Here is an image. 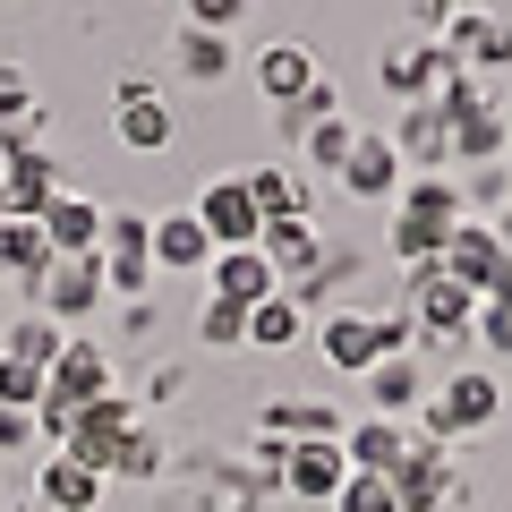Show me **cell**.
<instances>
[{"label":"cell","instance_id":"cell-38","mask_svg":"<svg viewBox=\"0 0 512 512\" xmlns=\"http://www.w3.org/2000/svg\"><path fill=\"white\" fill-rule=\"evenodd\" d=\"M470 9H478V0H427V18H444V26H453V18H470Z\"/></svg>","mask_w":512,"mask_h":512},{"label":"cell","instance_id":"cell-19","mask_svg":"<svg viewBox=\"0 0 512 512\" xmlns=\"http://www.w3.org/2000/svg\"><path fill=\"white\" fill-rule=\"evenodd\" d=\"M444 52H453L461 69H504V60H512V18H487V9H470V18L444 26Z\"/></svg>","mask_w":512,"mask_h":512},{"label":"cell","instance_id":"cell-12","mask_svg":"<svg viewBox=\"0 0 512 512\" xmlns=\"http://www.w3.org/2000/svg\"><path fill=\"white\" fill-rule=\"evenodd\" d=\"M359 384H367V419H419V402H427L419 350H410V359H376Z\"/></svg>","mask_w":512,"mask_h":512},{"label":"cell","instance_id":"cell-24","mask_svg":"<svg viewBox=\"0 0 512 512\" xmlns=\"http://www.w3.org/2000/svg\"><path fill=\"white\" fill-rule=\"evenodd\" d=\"M52 265L60 256H52V239H43V222H0V274H18L26 291H43Z\"/></svg>","mask_w":512,"mask_h":512},{"label":"cell","instance_id":"cell-17","mask_svg":"<svg viewBox=\"0 0 512 512\" xmlns=\"http://www.w3.org/2000/svg\"><path fill=\"white\" fill-rule=\"evenodd\" d=\"M410 444H419V436H410V419H359V427L342 436V453H350V470L393 478V470L410 461Z\"/></svg>","mask_w":512,"mask_h":512},{"label":"cell","instance_id":"cell-2","mask_svg":"<svg viewBox=\"0 0 512 512\" xmlns=\"http://www.w3.org/2000/svg\"><path fill=\"white\" fill-rule=\"evenodd\" d=\"M495 419H504V384H495L487 367H453V376L419 402V427H410V436L419 444H461V436H487Z\"/></svg>","mask_w":512,"mask_h":512},{"label":"cell","instance_id":"cell-16","mask_svg":"<svg viewBox=\"0 0 512 512\" xmlns=\"http://www.w3.org/2000/svg\"><path fill=\"white\" fill-rule=\"evenodd\" d=\"M205 274H214V299H231V308H265V299L282 291V274L265 265V248H222Z\"/></svg>","mask_w":512,"mask_h":512},{"label":"cell","instance_id":"cell-4","mask_svg":"<svg viewBox=\"0 0 512 512\" xmlns=\"http://www.w3.org/2000/svg\"><path fill=\"white\" fill-rule=\"evenodd\" d=\"M128 427H137V402H128V393H103V402H86V410H77V427H69V444H60V453L111 478V461H120Z\"/></svg>","mask_w":512,"mask_h":512},{"label":"cell","instance_id":"cell-39","mask_svg":"<svg viewBox=\"0 0 512 512\" xmlns=\"http://www.w3.org/2000/svg\"><path fill=\"white\" fill-rule=\"evenodd\" d=\"M9 154H18V146H0V180H9Z\"/></svg>","mask_w":512,"mask_h":512},{"label":"cell","instance_id":"cell-32","mask_svg":"<svg viewBox=\"0 0 512 512\" xmlns=\"http://www.w3.org/2000/svg\"><path fill=\"white\" fill-rule=\"evenodd\" d=\"M197 342H205V350L248 342V308H231V299H205V308H197Z\"/></svg>","mask_w":512,"mask_h":512},{"label":"cell","instance_id":"cell-1","mask_svg":"<svg viewBox=\"0 0 512 512\" xmlns=\"http://www.w3.org/2000/svg\"><path fill=\"white\" fill-rule=\"evenodd\" d=\"M470 222V197H461V180H444V171H419V180H402V197H393V256L402 265H436L444 239Z\"/></svg>","mask_w":512,"mask_h":512},{"label":"cell","instance_id":"cell-21","mask_svg":"<svg viewBox=\"0 0 512 512\" xmlns=\"http://www.w3.org/2000/svg\"><path fill=\"white\" fill-rule=\"evenodd\" d=\"M316 342H325V359L342 367V376H367V367L384 359V342H376V316H359V308H333Z\"/></svg>","mask_w":512,"mask_h":512},{"label":"cell","instance_id":"cell-22","mask_svg":"<svg viewBox=\"0 0 512 512\" xmlns=\"http://www.w3.org/2000/svg\"><path fill=\"white\" fill-rule=\"evenodd\" d=\"M393 146H402V163L444 171V163H453V120H444L436 103H410V111H402V128H393Z\"/></svg>","mask_w":512,"mask_h":512},{"label":"cell","instance_id":"cell-15","mask_svg":"<svg viewBox=\"0 0 512 512\" xmlns=\"http://www.w3.org/2000/svg\"><path fill=\"white\" fill-rule=\"evenodd\" d=\"M256 427H265L274 444H342L350 436V419L333 402H265V410H256Z\"/></svg>","mask_w":512,"mask_h":512},{"label":"cell","instance_id":"cell-13","mask_svg":"<svg viewBox=\"0 0 512 512\" xmlns=\"http://www.w3.org/2000/svg\"><path fill=\"white\" fill-rule=\"evenodd\" d=\"M342 188H350V197H367V205L402 197V146L376 137V128H359V146H350V163H342Z\"/></svg>","mask_w":512,"mask_h":512},{"label":"cell","instance_id":"cell-18","mask_svg":"<svg viewBox=\"0 0 512 512\" xmlns=\"http://www.w3.org/2000/svg\"><path fill=\"white\" fill-rule=\"evenodd\" d=\"M120 146H137V154L171 146V103L146 86V77H120Z\"/></svg>","mask_w":512,"mask_h":512},{"label":"cell","instance_id":"cell-33","mask_svg":"<svg viewBox=\"0 0 512 512\" xmlns=\"http://www.w3.org/2000/svg\"><path fill=\"white\" fill-rule=\"evenodd\" d=\"M0 410H43V367H26V359L0 350Z\"/></svg>","mask_w":512,"mask_h":512},{"label":"cell","instance_id":"cell-27","mask_svg":"<svg viewBox=\"0 0 512 512\" xmlns=\"http://www.w3.org/2000/svg\"><path fill=\"white\" fill-rule=\"evenodd\" d=\"M299 333H308V308H299L291 291H274L265 308H248V350H291Z\"/></svg>","mask_w":512,"mask_h":512},{"label":"cell","instance_id":"cell-29","mask_svg":"<svg viewBox=\"0 0 512 512\" xmlns=\"http://www.w3.org/2000/svg\"><path fill=\"white\" fill-rule=\"evenodd\" d=\"M248 180V197H256V214L274 222V214H308V180H291L282 163H265V171H239Z\"/></svg>","mask_w":512,"mask_h":512},{"label":"cell","instance_id":"cell-23","mask_svg":"<svg viewBox=\"0 0 512 512\" xmlns=\"http://www.w3.org/2000/svg\"><path fill=\"white\" fill-rule=\"evenodd\" d=\"M504 146H512V111H504V103H470V111L453 120V154H461V163L487 171Z\"/></svg>","mask_w":512,"mask_h":512},{"label":"cell","instance_id":"cell-26","mask_svg":"<svg viewBox=\"0 0 512 512\" xmlns=\"http://www.w3.org/2000/svg\"><path fill=\"white\" fill-rule=\"evenodd\" d=\"M171 60H180L188 86H214V77H231V35H214V26H180Z\"/></svg>","mask_w":512,"mask_h":512},{"label":"cell","instance_id":"cell-31","mask_svg":"<svg viewBox=\"0 0 512 512\" xmlns=\"http://www.w3.org/2000/svg\"><path fill=\"white\" fill-rule=\"evenodd\" d=\"M350 146H359V128H350L342 111H333V120H316V128H308V163H316V171H333V180H342Z\"/></svg>","mask_w":512,"mask_h":512},{"label":"cell","instance_id":"cell-35","mask_svg":"<svg viewBox=\"0 0 512 512\" xmlns=\"http://www.w3.org/2000/svg\"><path fill=\"white\" fill-rule=\"evenodd\" d=\"M470 333L495 350V359H512V299H478V325Z\"/></svg>","mask_w":512,"mask_h":512},{"label":"cell","instance_id":"cell-7","mask_svg":"<svg viewBox=\"0 0 512 512\" xmlns=\"http://www.w3.org/2000/svg\"><path fill=\"white\" fill-rule=\"evenodd\" d=\"M35 308L52 316L60 333H69L77 316H94V308H103V256H60L52 274H43V291H35Z\"/></svg>","mask_w":512,"mask_h":512},{"label":"cell","instance_id":"cell-14","mask_svg":"<svg viewBox=\"0 0 512 512\" xmlns=\"http://www.w3.org/2000/svg\"><path fill=\"white\" fill-rule=\"evenodd\" d=\"M43 239H52V256H103V205L77 197V188H60V197L43 205Z\"/></svg>","mask_w":512,"mask_h":512},{"label":"cell","instance_id":"cell-11","mask_svg":"<svg viewBox=\"0 0 512 512\" xmlns=\"http://www.w3.org/2000/svg\"><path fill=\"white\" fill-rule=\"evenodd\" d=\"M103 487H111V478L86 470V461H69V453H43L35 461V512H94Z\"/></svg>","mask_w":512,"mask_h":512},{"label":"cell","instance_id":"cell-37","mask_svg":"<svg viewBox=\"0 0 512 512\" xmlns=\"http://www.w3.org/2000/svg\"><path fill=\"white\" fill-rule=\"evenodd\" d=\"M231 18H248V0H188V26H214V35H231Z\"/></svg>","mask_w":512,"mask_h":512},{"label":"cell","instance_id":"cell-6","mask_svg":"<svg viewBox=\"0 0 512 512\" xmlns=\"http://www.w3.org/2000/svg\"><path fill=\"white\" fill-rule=\"evenodd\" d=\"M188 214L205 222V239H214V256H222V248H256V231H265V214H256L248 180H205Z\"/></svg>","mask_w":512,"mask_h":512},{"label":"cell","instance_id":"cell-10","mask_svg":"<svg viewBox=\"0 0 512 512\" xmlns=\"http://www.w3.org/2000/svg\"><path fill=\"white\" fill-rule=\"evenodd\" d=\"M60 197V171L43 146H18L9 154V180H0V222H43V205Z\"/></svg>","mask_w":512,"mask_h":512},{"label":"cell","instance_id":"cell-40","mask_svg":"<svg viewBox=\"0 0 512 512\" xmlns=\"http://www.w3.org/2000/svg\"><path fill=\"white\" fill-rule=\"evenodd\" d=\"M26 512H35V504H26Z\"/></svg>","mask_w":512,"mask_h":512},{"label":"cell","instance_id":"cell-8","mask_svg":"<svg viewBox=\"0 0 512 512\" xmlns=\"http://www.w3.org/2000/svg\"><path fill=\"white\" fill-rule=\"evenodd\" d=\"M342 478H350V453H342V444H282V495H291V504H325V512H333Z\"/></svg>","mask_w":512,"mask_h":512},{"label":"cell","instance_id":"cell-9","mask_svg":"<svg viewBox=\"0 0 512 512\" xmlns=\"http://www.w3.org/2000/svg\"><path fill=\"white\" fill-rule=\"evenodd\" d=\"M444 77H461V60L444 52V43H393V52H384V86L402 94V103H436Z\"/></svg>","mask_w":512,"mask_h":512},{"label":"cell","instance_id":"cell-34","mask_svg":"<svg viewBox=\"0 0 512 512\" xmlns=\"http://www.w3.org/2000/svg\"><path fill=\"white\" fill-rule=\"evenodd\" d=\"M333 512H402V504H393V478L350 470V478H342V495H333Z\"/></svg>","mask_w":512,"mask_h":512},{"label":"cell","instance_id":"cell-20","mask_svg":"<svg viewBox=\"0 0 512 512\" xmlns=\"http://www.w3.org/2000/svg\"><path fill=\"white\" fill-rule=\"evenodd\" d=\"M214 265V239L197 214H154V274H205Z\"/></svg>","mask_w":512,"mask_h":512},{"label":"cell","instance_id":"cell-36","mask_svg":"<svg viewBox=\"0 0 512 512\" xmlns=\"http://www.w3.org/2000/svg\"><path fill=\"white\" fill-rule=\"evenodd\" d=\"M35 444H43L35 410H0V453H35Z\"/></svg>","mask_w":512,"mask_h":512},{"label":"cell","instance_id":"cell-5","mask_svg":"<svg viewBox=\"0 0 512 512\" xmlns=\"http://www.w3.org/2000/svg\"><path fill=\"white\" fill-rule=\"evenodd\" d=\"M103 393H120V384H111V350H103V342H86V333H69V350H60L52 376H43V402L86 410V402H103Z\"/></svg>","mask_w":512,"mask_h":512},{"label":"cell","instance_id":"cell-28","mask_svg":"<svg viewBox=\"0 0 512 512\" xmlns=\"http://www.w3.org/2000/svg\"><path fill=\"white\" fill-rule=\"evenodd\" d=\"M0 350H9V359H26V367H43V376H52V359H60V350H69V333H60L52 325V316H18V325H9V333H0Z\"/></svg>","mask_w":512,"mask_h":512},{"label":"cell","instance_id":"cell-25","mask_svg":"<svg viewBox=\"0 0 512 512\" xmlns=\"http://www.w3.org/2000/svg\"><path fill=\"white\" fill-rule=\"evenodd\" d=\"M256 86H265V94H274L282 111H291L299 94L316 86V60L299 52V43H265V52H256Z\"/></svg>","mask_w":512,"mask_h":512},{"label":"cell","instance_id":"cell-3","mask_svg":"<svg viewBox=\"0 0 512 512\" xmlns=\"http://www.w3.org/2000/svg\"><path fill=\"white\" fill-rule=\"evenodd\" d=\"M393 504L402 512H444V504H470V487H461L444 444H410V461L393 470Z\"/></svg>","mask_w":512,"mask_h":512},{"label":"cell","instance_id":"cell-30","mask_svg":"<svg viewBox=\"0 0 512 512\" xmlns=\"http://www.w3.org/2000/svg\"><path fill=\"white\" fill-rule=\"evenodd\" d=\"M111 478H120V487H146V478H163V436H154L146 419L128 427V444H120V461H111Z\"/></svg>","mask_w":512,"mask_h":512}]
</instances>
